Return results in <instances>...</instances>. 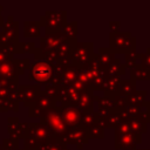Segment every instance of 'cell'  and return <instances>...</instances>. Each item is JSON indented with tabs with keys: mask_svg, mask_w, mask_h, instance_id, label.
Segmentation results:
<instances>
[{
	"mask_svg": "<svg viewBox=\"0 0 150 150\" xmlns=\"http://www.w3.org/2000/svg\"><path fill=\"white\" fill-rule=\"evenodd\" d=\"M109 48L115 54H128L136 50V39L130 32H117L109 34Z\"/></svg>",
	"mask_w": 150,
	"mask_h": 150,
	"instance_id": "cell-1",
	"label": "cell"
},
{
	"mask_svg": "<svg viewBox=\"0 0 150 150\" xmlns=\"http://www.w3.org/2000/svg\"><path fill=\"white\" fill-rule=\"evenodd\" d=\"M41 123L46 124L52 134V138H60L62 135L66 134L68 127L66 125L64 121L60 115V107L56 108L55 105L46 111L41 117Z\"/></svg>",
	"mask_w": 150,
	"mask_h": 150,
	"instance_id": "cell-2",
	"label": "cell"
},
{
	"mask_svg": "<svg viewBox=\"0 0 150 150\" xmlns=\"http://www.w3.org/2000/svg\"><path fill=\"white\" fill-rule=\"evenodd\" d=\"M67 12L66 11H47L45 15L41 16L40 26L43 25L46 33H60L63 27L67 25L66 21Z\"/></svg>",
	"mask_w": 150,
	"mask_h": 150,
	"instance_id": "cell-3",
	"label": "cell"
},
{
	"mask_svg": "<svg viewBox=\"0 0 150 150\" xmlns=\"http://www.w3.org/2000/svg\"><path fill=\"white\" fill-rule=\"evenodd\" d=\"M94 54V45L91 42H77L71 54V64L83 69L89 64Z\"/></svg>",
	"mask_w": 150,
	"mask_h": 150,
	"instance_id": "cell-4",
	"label": "cell"
},
{
	"mask_svg": "<svg viewBox=\"0 0 150 150\" xmlns=\"http://www.w3.org/2000/svg\"><path fill=\"white\" fill-rule=\"evenodd\" d=\"M53 76V66L45 60L36 61L29 70V79L39 84L49 83Z\"/></svg>",
	"mask_w": 150,
	"mask_h": 150,
	"instance_id": "cell-5",
	"label": "cell"
},
{
	"mask_svg": "<svg viewBox=\"0 0 150 150\" xmlns=\"http://www.w3.org/2000/svg\"><path fill=\"white\" fill-rule=\"evenodd\" d=\"M19 25L14 21L13 16H8L6 22L2 25V29L0 32V48L2 47H13L14 43L18 42L19 35Z\"/></svg>",
	"mask_w": 150,
	"mask_h": 150,
	"instance_id": "cell-6",
	"label": "cell"
},
{
	"mask_svg": "<svg viewBox=\"0 0 150 150\" xmlns=\"http://www.w3.org/2000/svg\"><path fill=\"white\" fill-rule=\"evenodd\" d=\"M63 144L64 143H69V144H74L76 145L79 149H81L84 144L88 143L89 137H88V131L86 128H83L82 125L76 127V128H69L64 135H62L59 138Z\"/></svg>",
	"mask_w": 150,
	"mask_h": 150,
	"instance_id": "cell-7",
	"label": "cell"
},
{
	"mask_svg": "<svg viewBox=\"0 0 150 150\" xmlns=\"http://www.w3.org/2000/svg\"><path fill=\"white\" fill-rule=\"evenodd\" d=\"M60 115L62 117V120L64 121L66 125L69 128H76L80 127V120H81V111L79 110V108L76 105L73 104H62L60 107Z\"/></svg>",
	"mask_w": 150,
	"mask_h": 150,
	"instance_id": "cell-8",
	"label": "cell"
},
{
	"mask_svg": "<svg viewBox=\"0 0 150 150\" xmlns=\"http://www.w3.org/2000/svg\"><path fill=\"white\" fill-rule=\"evenodd\" d=\"M67 40L62 32L60 33H47L45 38H41L40 40V49L46 52H55L59 46Z\"/></svg>",
	"mask_w": 150,
	"mask_h": 150,
	"instance_id": "cell-9",
	"label": "cell"
},
{
	"mask_svg": "<svg viewBox=\"0 0 150 150\" xmlns=\"http://www.w3.org/2000/svg\"><path fill=\"white\" fill-rule=\"evenodd\" d=\"M142 143V135L139 134H135V132H129L125 135H120V136H115V141H114V146L116 150L120 149H131L134 146H136L137 144Z\"/></svg>",
	"mask_w": 150,
	"mask_h": 150,
	"instance_id": "cell-10",
	"label": "cell"
},
{
	"mask_svg": "<svg viewBox=\"0 0 150 150\" xmlns=\"http://www.w3.org/2000/svg\"><path fill=\"white\" fill-rule=\"evenodd\" d=\"M18 93L19 102H22L25 105H32L40 94V86H19Z\"/></svg>",
	"mask_w": 150,
	"mask_h": 150,
	"instance_id": "cell-11",
	"label": "cell"
},
{
	"mask_svg": "<svg viewBox=\"0 0 150 150\" xmlns=\"http://www.w3.org/2000/svg\"><path fill=\"white\" fill-rule=\"evenodd\" d=\"M30 137L36 139L39 143H43L52 138V134L48 129V127L41 122L38 123H28V132Z\"/></svg>",
	"mask_w": 150,
	"mask_h": 150,
	"instance_id": "cell-12",
	"label": "cell"
},
{
	"mask_svg": "<svg viewBox=\"0 0 150 150\" xmlns=\"http://www.w3.org/2000/svg\"><path fill=\"white\" fill-rule=\"evenodd\" d=\"M8 134L11 135V138L19 139L21 137H26V134L28 132V123L20 122L16 117L8 118Z\"/></svg>",
	"mask_w": 150,
	"mask_h": 150,
	"instance_id": "cell-13",
	"label": "cell"
},
{
	"mask_svg": "<svg viewBox=\"0 0 150 150\" xmlns=\"http://www.w3.org/2000/svg\"><path fill=\"white\" fill-rule=\"evenodd\" d=\"M0 79L7 81H19L18 60L13 59L12 61L0 63Z\"/></svg>",
	"mask_w": 150,
	"mask_h": 150,
	"instance_id": "cell-14",
	"label": "cell"
},
{
	"mask_svg": "<svg viewBox=\"0 0 150 150\" xmlns=\"http://www.w3.org/2000/svg\"><path fill=\"white\" fill-rule=\"evenodd\" d=\"M122 79L120 76H115V77H107L103 87H102V91H103V96H108V97H114L115 95L118 94V88H120V83H121Z\"/></svg>",
	"mask_w": 150,
	"mask_h": 150,
	"instance_id": "cell-15",
	"label": "cell"
},
{
	"mask_svg": "<svg viewBox=\"0 0 150 150\" xmlns=\"http://www.w3.org/2000/svg\"><path fill=\"white\" fill-rule=\"evenodd\" d=\"M79 71L80 69L74 66V64H69L64 68L62 75H61V80H60V86H71L79 76Z\"/></svg>",
	"mask_w": 150,
	"mask_h": 150,
	"instance_id": "cell-16",
	"label": "cell"
},
{
	"mask_svg": "<svg viewBox=\"0 0 150 150\" xmlns=\"http://www.w3.org/2000/svg\"><path fill=\"white\" fill-rule=\"evenodd\" d=\"M81 112L86 111H93L94 110V94L91 90H84L79 100V103L76 105Z\"/></svg>",
	"mask_w": 150,
	"mask_h": 150,
	"instance_id": "cell-17",
	"label": "cell"
},
{
	"mask_svg": "<svg viewBox=\"0 0 150 150\" xmlns=\"http://www.w3.org/2000/svg\"><path fill=\"white\" fill-rule=\"evenodd\" d=\"M125 69H127L125 66L121 62V60L118 57H116L112 63H110L107 68H104L107 77H115V76H120L121 77L122 75H124Z\"/></svg>",
	"mask_w": 150,
	"mask_h": 150,
	"instance_id": "cell-18",
	"label": "cell"
},
{
	"mask_svg": "<svg viewBox=\"0 0 150 150\" xmlns=\"http://www.w3.org/2000/svg\"><path fill=\"white\" fill-rule=\"evenodd\" d=\"M130 80L136 81H150V70L143 68L141 64H136L132 69H130Z\"/></svg>",
	"mask_w": 150,
	"mask_h": 150,
	"instance_id": "cell-19",
	"label": "cell"
},
{
	"mask_svg": "<svg viewBox=\"0 0 150 150\" xmlns=\"http://www.w3.org/2000/svg\"><path fill=\"white\" fill-rule=\"evenodd\" d=\"M116 54L108 47V48H100L97 52V57L100 60V63L103 68H107L110 63L114 62V60L116 59L115 56Z\"/></svg>",
	"mask_w": 150,
	"mask_h": 150,
	"instance_id": "cell-20",
	"label": "cell"
},
{
	"mask_svg": "<svg viewBox=\"0 0 150 150\" xmlns=\"http://www.w3.org/2000/svg\"><path fill=\"white\" fill-rule=\"evenodd\" d=\"M23 36L26 39L40 38V23L36 21H25L23 22Z\"/></svg>",
	"mask_w": 150,
	"mask_h": 150,
	"instance_id": "cell-21",
	"label": "cell"
},
{
	"mask_svg": "<svg viewBox=\"0 0 150 150\" xmlns=\"http://www.w3.org/2000/svg\"><path fill=\"white\" fill-rule=\"evenodd\" d=\"M146 96H148V91L146 90H136L134 94H131L130 96L125 97V101H127V104L142 107L144 104V102L146 101Z\"/></svg>",
	"mask_w": 150,
	"mask_h": 150,
	"instance_id": "cell-22",
	"label": "cell"
},
{
	"mask_svg": "<svg viewBox=\"0 0 150 150\" xmlns=\"http://www.w3.org/2000/svg\"><path fill=\"white\" fill-rule=\"evenodd\" d=\"M36 150H68V148L57 138H50L43 143H40Z\"/></svg>",
	"mask_w": 150,
	"mask_h": 150,
	"instance_id": "cell-23",
	"label": "cell"
},
{
	"mask_svg": "<svg viewBox=\"0 0 150 150\" xmlns=\"http://www.w3.org/2000/svg\"><path fill=\"white\" fill-rule=\"evenodd\" d=\"M80 123L83 128L89 129L90 127H93L94 124L98 123V116L96 111H86V112H81V120Z\"/></svg>",
	"mask_w": 150,
	"mask_h": 150,
	"instance_id": "cell-24",
	"label": "cell"
},
{
	"mask_svg": "<svg viewBox=\"0 0 150 150\" xmlns=\"http://www.w3.org/2000/svg\"><path fill=\"white\" fill-rule=\"evenodd\" d=\"M127 123L129 124V128L131 130V132H135V134H146L148 132V124L142 122L139 118L137 117H131L127 121Z\"/></svg>",
	"mask_w": 150,
	"mask_h": 150,
	"instance_id": "cell-25",
	"label": "cell"
},
{
	"mask_svg": "<svg viewBox=\"0 0 150 150\" xmlns=\"http://www.w3.org/2000/svg\"><path fill=\"white\" fill-rule=\"evenodd\" d=\"M136 82L131 81V80H122L120 83V88H118V95L123 96V97H128L131 94H134L136 91Z\"/></svg>",
	"mask_w": 150,
	"mask_h": 150,
	"instance_id": "cell-26",
	"label": "cell"
},
{
	"mask_svg": "<svg viewBox=\"0 0 150 150\" xmlns=\"http://www.w3.org/2000/svg\"><path fill=\"white\" fill-rule=\"evenodd\" d=\"M100 123H101V125H102L103 128H111V129H116V128L122 123V120H121V117H120L118 112L112 110V111L109 114V116H108L104 121H102V122H100Z\"/></svg>",
	"mask_w": 150,
	"mask_h": 150,
	"instance_id": "cell-27",
	"label": "cell"
},
{
	"mask_svg": "<svg viewBox=\"0 0 150 150\" xmlns=\"http://www.w3.org/2000/svg\"><path fill=\"white\" fill-rule=\"evenodd\" d=\"M14 54H27L35 50V43L34 42H16L13 46Z\"/></svg>",
	"mask_w": 150,
	"mask_h": 150,
	"instance_id": "cell-28",
	"label": "cell"
},
{
	"mask_svg": "<svg viewBox=\"0 0 150 150\" xmlns=\"http://www.w3.org/2000/svg\"><path fill=\"white\" fill-rule=\"evenodd\" d=\"M63 35L67 40H76L77 35V23L76 22H69L67 23L62 29Z\"/></svg>",
	"mask_w": 150,
	"mask_h": 150,
	"instance_id": "cell-29",
	"label": "cell"
},
{
	"mask_svg": "<svg viewBox=\"0 0 150 150\" xmlns=\"http://www.w3.org/2000/svg\"><path fill=\"white\" fill-rule=\"evenodd\" d=\"M142 55H143V53H137L136 50L125 54V55H124V59H125V63H124V66H125V68H130V69H132L134 67H136V64H137L136 61H137V60H141Z\"/></svg>",
	"mask_w": 150,
	"mask_h": 150,
	"instance_id": "cell-30",
	"label": "cell"
},
{
	"mask_svg": "<svg viewBox=\"0 0 150 150\" xmlns=\"http://www.w3.org/2000/svg\"><path fill=\"white\" fill-rule=\"evenodd\" d=\"M88 131V137L89 138H103L104 137V128L101 125V123H96L93 127H90L89 129H87Z\"/></svg>",
	"mask_w": 150,
	"mask_h": 150,
	"instance_id": "cell-31",
	"label": "cell"
},
{
	"mask_svg": "<svg viewBox=\"0 0 150 150\" xmlns=\"http://www.w3.org/2000/svg\"><path fill=\"white\" fill-rule=\"evenodd\" d=\"M18 102L9 100L8 97H0V111H9V110H18Z\"/></svg>",
	"mask_w": 150,
	"mask_h": 150,
	"instance_id": "cell-32",
	"label": "cell"
},
{
	"mask_svg": "<svg viewBox=\"0 0 150 150\" xmlns=\"http://www.w3.org/2000/svg\"><path fill=\"white\" fill-rule=\"evenodd\" d=\"M94 101L97 102L98 108L114 110V103H112V98L111 97H108V96H101V97L94 96Z\"/></svg>",
	"mask_w": 150,
	"mask_h": 150,
	"instance_id": "cell-33",
	"label": "cell"
},
{
	"mask_svg": "<svg viewBox=\"0 0 150 150\" xmlns=\"http://www.w3.org/2000/svg\"><path fill=\"white\" fill-rule=\"evenodd\" d=\"M14 49L13 47H2L0 48V63L12 61L14 57Z\"/></svg>",
	"mask_w": 150,
	"mask_h": 150,
	"instance_id": "cell-34",
	"label": "cell"
},
{
	"mask_svg": "<svg viewBox=\"0 0 150 150\" xmlns=\"http://www.w3.org/2000/svg\"><path fill=\"white\" fill-rule=\"evenodd\" d=\"M112 103H114V111H120V110L124 109V107L127 105L125 97H123L118 94L112 97Z\"/></svg>",
	"mask_w": 150,
	"mask_h": 150,
	"instance_id": "cell-35",
	"label": "cell"
},
{
	"mask_svg": "<svg viewBox=\"0 0 150 150\" xmlns=\"http://www.w3.org/2000/svg\"><path fill=\"white\" fill-rule=\"evenodd\" d=\"M19 142L13 138H4L2 139V150H18Z\"/></svg>",
	"mask_w": 150,
	"mask_h": 150,
	"instance_id": "cell-36",
	"label": "cell"
},
{
	"mask_svg": "<svg viewBox=\"0 0 150 150\" xmlns=\"http://www.w3.org/2000/svg\"><path fill=\"white\" fill-rule=\"evenodd\" d=\"M137 118H139L144 123H150V109L145 105H142L139 108V112L137 115Z\"/></svg>",
	"mask_w": 150,
	"mask_h": 150,
	"instance_id": "cell-37",
	"label": "cell"
},
{
	"mask_svg": "<svg viewBox=\"0 0 150 150\" xmlns=\"http://www.w3.org/2000/svg\"><path fill=\"white\" fill-rule=\"evenodd\" d=\"M115 130V136H120V135H125V134H129L131 132L130 128H129V124L127 122H122Z\"/></svg>",
	"mask_w": 150,
	"mask_h": 150,
	"instance_id": "cell-38",
	"label": "cell"
},
{
	"mask_svg": "<svg viewBox=\"0 0 150 150\" xmlns=\"http://www.w3.org/2000/svg\"><path fill=\"white\" fill-rule=\"evenodd\" d=\"M139 108H141V107L127 104L123 110L127 112V115L129 116V118H131V117H137V115H138V112H139Z\"/></svg>",
	"mask_w": 150,
	"mask_h": 150,
	"instance_id": "cell-39",
	"label": "cell"
},
{
	"mask_svg": "<svg viewBox=\"0 0 150 150\" xmlns=\"http://www.w3.org/2000/svg\"><path fill=\"white\" fill-rule=\"evenodd\" d=\"M28 64H29L28 59H22V60H19V61H18V70H19V75L22 74L26 69H28Z\"/></svg>",
	"mask_w": 150,
	"mask_h": 150,
	"instance_id": "cell-40",
	"label": "cell"
},
{
	"mask_svg": "<svg viewBox=\"0 0 150 150\" xmlns=\"http://www.w3.org/2000/svg\"><path fill=\"white\" fill-rule=\"evenodd\" d=\"M139 64H141L143 68L150 70V54L143 53V55H142V57H141V63H139Z\"/></svg>",
	"mask_w": 150,
	"mask_h": 150,
	"instance_id": "cell-41",
	"label": "cell"
},
{
	"mask_svg": "<svg viewBox=\"0 0 150 150\" xmlns=\"http://www.w3.org/2000/svg\"><path fill=\"white\" fill-rule=\"evenodd\" d=\"M120 26H121V22L120 21H110L109 22L110 33H117V32H120Z\"/></svg>",
	"mask_w": 150,
	"mask_h": 150,
	"instance_id": "cell-42",
	"label": "cell"
},
{
	"mask_svg": "<svg viewBox=\"0 0 150 150\" xmlns=\"http://www.w3.org/2000/svg\"><path fill=\"white\" fill-rule=\"evenodd\" d=\"M1 11H2V6H0V27H2V25H4V21L1 18Z\"/></svg>",
	"mask_w": 150,
	"mask_h": 150,
	"instance_id": "cell-43",
	"label": "cell"
},
{
	"mask_svg": "<svg viewBox=\"0 0 150 150\" xmlns=\"http://www.w3.org/2000/svg\"><path fill=\"white\" fill-rule=\"evenodd\" d=\"M143 105H145V107H148V108H149V109H150V101H145V102H144V104H143Z\"/></svg>",
	"mask_w": 150,
	"mask_h": 150,
	"instance_id": "cell-44",
	"label": "cell"
},
{
	"mask_svg": "<svg viewBox=\"0 0 150 150\" xmlns=\"http://www.w3.org/2000/svg\"><path fill=\"white\" fill-rule=\"evenodd\" d=\"M130 150H150V149H137L136 146H134V148H131Z\"/></svg>",
	"mask_w": 150,
	"mask_h": 150,
	"instance_id": "cell-45",
	"label": "cell"
},
{
	"mask_svg": "<svg viewBox=\"0 0 150 150\" xmlns=\"http://www.w3.org/2000/svg\"><path fill=\"white\" fill-rule=\"evenodd\" d=\"M145 53H146V54H150V47L146 49V52H145Z\"/></svg>",
	"mask_w": 150,
	"mask_h": 150,
	"instance_id": "cell-46",
	"label": "cell"
},
{
	"mask_svg": "<svg viewBox=\"0 0 150 150\" xmlns=\"http://www.w3.org/2000/svg\"><path fill=\"white\" fill-rule=\"evenodd\" d=\"M23 150H25V149H23Z\"/></svg>",
	"mask_w": 150,
	"mask_h": 150,
	"instance_id": "cell-47",
	"label": "cell"
}]
</instances>
